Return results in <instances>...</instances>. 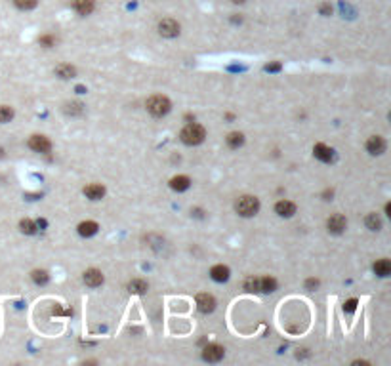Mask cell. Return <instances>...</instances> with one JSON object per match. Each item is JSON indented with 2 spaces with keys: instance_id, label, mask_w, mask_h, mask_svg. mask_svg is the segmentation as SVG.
I'll use <instances>...</instances> for the list:
<instances>
[{
  "instance_id": "cell-33",
  "label": "cell",
  "mask_w": 391,
  "mask_h": 366,
  "mask_svg": "<svg viewBox=\"0 0 391 366\" xmlns=\"http://www.w3.org/2000/svg\"><path fill=\"white\" fill-rule=\"evenodd\" d=\"M321 13H323V15H330V13H332V8H330L328 4H323V6H321Z\"/></svg>"
},
{
  "instance_id": "cell-18",
  "label": "cell",
  "mask_w": 391,
  "mask_h": 366,
  "mask_svg": "<svg viewBox=\"0 0 391 366\" xmlns=\"http://www.w3.org/2000/svg\"><path fill=\"white\" fill-rule=\"evenodd\" d=\"M78 233H80L82 237H92V235L98 233V223H96V221H82V223L78 225Z\"/></svg>"
},
{
  "instance_id": "cell-26",
  "label": "cell",
  "mask_w": 391,
  "mask_h": 366,
  "mask_svg": "<svg viewBox=\"0 0 391 366\" xmlns=\"http://www.w3.org/2000/svg\"><path fill=\"white\" fill-rule=\"evenodd\" d=\"M13 4H15L19 10H33L34 6L38 4V0H13Z\"/></svg>"
},
{
  "instance_id": "cell-3",
  "label": "cell",
  "mask_w": 391,
  "mask_h": 366,
  "mask_svg": "<svg viewBox=\"0 0 391 366\" xmlns=\"http://www.w3.org/2000/svg\"><path fill=\"white\" fill-rule=\"evenodd\" d=\"M147 111L153 117H164L170 111V101L164 96H153L147 99Z\"/></svg>"
},
{
  "instance_id": "cell-19",
  "label": "cell",
  "mask_w": 391,
  "mask_h": 366,
  "mask_svg": "<svg viewBox=\"0 0 391 366\" xmlns=\"http://www.w3.org/2000/svg\"><path fill=\"white\" fill-rule=\"evenodd\" d=\"M55 75L59 76V78H73L76 75V69L67 63H61L55 67Z\"/></svg>"
},
{
  "instance_id": "cell-24",
  "label": "cell",
  "mask_w": 391,
  "mask_h": 366,
  "mask_svg": "<svg viewBox=\"0 0 391 366\" xmlns=\"http://www.w3.org/2000/svg\"><path fill=\"white\" fill-rule=\"evenodd\" d=\"M11 119H13V109L8 107V105H2V107H0V122L6 124V122H10Z\"/></svg>"
},
{
  "instance_id": "cell-13",
  "label": "cell",
  "mask_w": 391,
  "mask_h": 366,
  "mask_svg": "<svg viewBox=\"0 0 391 366\" xmlns=\"http://www.w3.org/2000/svg\"><path fill=\"white\" fill-rule=\"evenodd\" d=\"M84 194H86L88 198H92V200H99V198H103L105 189L101 185H98V183H92V185L84 187Z\"/></svg>"
},
{
  "instance_id": "cell-8",
  "label": "cell",
  "mask_w": 391,
  "mask_h": 366,
  "mask_svg": "<svg viewBox=\"0 0 391 366\" xmlns=\"http://www.w3.org/2000/svg\"><path fill=\"white\" fill-rule=\"evenodd\" d=\"M326 225H328V231L330 233H342L344 229H346V217L342 214H334L328 217V221H326Z\"/></svg>"
},
{
  "instance_id": "cell-12",
  "label": "cell",
  "mask_w": 391,
  "mask_h": 366,
  "mask_svg": "<svg viewBox=\"0 0 391 366\" xmlns=\"http://www.w3.org/2000/svg\"><path fill=\"white\" fill-rule=\"evenodd\" d=\"M313 153H315V157L319 159V161L323 162H330L332 161V149L330 147H326L325 143H317L315 147H313Z\"/></svg>"
},
{
  "instance_id": "cell-5",
  "label": "cell",
  "mask_w": 391,
  "mask_h": 366,
  "mask_svg": "<svg viewBox=\"0 0 391 366\" xmlns=\"http://www.w3.org/2000/svg\"><path fill=\"white\" fill-rule=\"evenodd\" d=\"M223 353H225V349H223L221 345L210 344L208 347H204V351H202V359L208 361V363H217V361H221V359H223Z\"/></svg>"
},
{
  "instance_id": "cell-1",
  "label": "cell",
  "mask_w": 391,
  "mask_h": 366,
  "mask_svg": "<svg viewBox=\"0 0 391 366\" xmlns=\"http://www.w3.org/2000/svg\"><path fill=\"white\" fill-rule=\"evenodd\" d=\"M182 141L187 143V145H198V143H202L204 138H206V130L202 128L200 124H196V122H191V124H187L184 130H182Z\"/></svg>"
},
{
  "instance_id": "cell-9",
  "label": "cell",
  "mask_w": 391,
  "mask_h": 366,
  "mask_svg": "<svg viewBox=\"0 0 391 366\" xmlns=\"http://www.w3.org/2000/svg\"><path fill=\"white\" fill-rule=\"evenodd\" d=\"M367 149H369L370 155H382V153L386 151V141L380 136H372L367 141Z\"/></svg>"
},
{
  "instance_id": "cell-7",
  "label": "cell",
  "mask_w": 391,
  "mask_h": 366,
  "mask_svg": "<svg viewBox=\"0 0 391 366\" xmlns=\"http://www.w3.org/2000/svg\"><path fill=\"white\" fill-rule=\"evenodd\" d=\"M29 147L36 153H50L52 143H50L48 138H44V136H33V138L29 140Z\"/></svg>"
},
{
  "instance_id": "cell-27",
  "label": "cell",
  "mask_w": 391,
  "mask_h": 366,
  "mask_svg": "<svg viewBox=\"0 0 391 366\" xmlns=\"http://www.w3.org/2000/svg\"><path fill=\"white\" fill-rule=\"evenodd\" d=\"M33 280L36 282V284H46V282H48V273L42 271V269L33 271Z\"/></svg>"
},
{
  "instance_id": "cell-14",
  "label": "cell",
  "mask_w": 391,
  "mask_h": 366,
  "mask_svg": "<svg viewBox=\"0 0 391 366\" xmlns=\"http://www.w3.org/2000/svg\"><path fill=\"white\" fill-rule=\"evenodd\" d=\"M189 185H191V180L187 176H176L170 180V187L174 191H185V189H189Z\"/></svg>"
},
{
  "instance_id": "cell-35",
  "label": "cell",
  "mask_w": 391,
  "mask_h": 366,
  "mask_svg": "<svg viewBox=\"0 0 391 366\" xmlns=\"http://www.w3.org/2000/svg\"><path fill=\"white\" fill-rule=\"evenodd\" d=\"M233 2H237V4H242V2H244V0H233Z\"/></svg>"
},
{
  "instance_id": "cell-11",
  "label": "cell",
  "mask_w": 391,
  "mask_h": 366,
  "mask_svg": "<svg viewBox=\"0 0 391 366\" xmlns=\"http://www.w3.org/2000/svg\"><path fill=\"white\" fill-rule=\"evenodd\" d=\"M84 282H86L88 286H92V288L99 286V284L103 282V275H101V271H98V269H88L86 273H84Z\"/></svg>"
},
{
  "instance_id": "cell-21",
  "label": "cell",
  "mask_w": 391,
  "mask_h": 366,
  "mask_svg": "<svg viewBox=\"0 0 391 366\" xmlns=\"http://www.w3.org/2000/svg\"><path fill=\"white\" fill-rule=\"evenodd\" d=\"M242 143H244V136L240 132H231L227 136V145L231 149H239Z\"/></svg>"
},
{
  "instance_id": "cell-31",
  "label": "cell",
  "mask_w": 391,
  "mask_h": 366,
  "mask_svg": "<svg viewBox=\"0 0 391 366\" xmlns=\"http://www.w3.org/2000/svg\"><path fill=\"white\" fill-rule=\"evenodd\" d=\"M317 286H319V280L317 279H309L305 282V288H307V290H315Z\"/></svg>"
},
{
  "instance_id": "cell-28",
  "label": "cell",
  "mask_w": 391,
  "mask_h": 366,
  "mask_svg": "<svg viewBox=\"0 0 391 366\" xmlns=\"http://www.w3.org/2000/svg\"><path fill=\"white\" fill-rule=\"evenodd\" d=\"M244 290L258 292V279H254V277H248V279L244 280Z\"/></svg>"
},
{
  "instance_id": "cell-4",
  "label": "cell",
  "mask_w": 391,
  "mask_h": 366,
  "mask_svg": "<svg viewBox=\"0 0 391 366\" xmlns=\"http://www.w3.org/2000/svg\"><path fill=\"white\" fill-rule=\"evenodd\" d=\"M159 32L166 36V38H172V36H178L180 34V23L174 21V19H170V17H166L163 21L159 23Z\"/></svg>"
},
{
  "instance_id": "cell-10",
  "label": "cell",
  "mask_w": 391,
  "mask_h": 366,
  "mask_svg": "<svg viewBox=\"0 0 391 366\" xmlns=\"http://www.w3.org/2000/svg\"><path fill=\"white\" fill-rule=\"evenodd\" d=\"M275 212L281 215V217H290V215L296 214V204L290 202V200H279L275 204Z\"/></svg>"
},
{
  "instance_id": "cell-2",
  "label": "cell",
  "mask_w": 391,
  "mask_h": 366,
  "mask_svg": "<svg viewBox=\"0 0 391 366\" xmlns=\"http://www.w3.org/2000/svg\"><path fill=\"white\" fill-rule=\"evenodd\" d=\"M237 212L240 215H244V217H252V215L258 214V210H260V200L256 198V196H240L239 200H237Z\"/></svg>"
},
{
  "instance_id": "cell-6",
  "label": "cell",
  "mask_w": 391,
  "mask_h": 366,
  "mask_svg": "<svg viewBox=\"0 0 391 366\" xmlns=\"http://www.w3.org/2000/svg\"><path fill=\"white\" fill-rule=\"evenodd\" d=\"M196 307L200 313H212L216 307V300L210 294H198L196 296Z\"/></svg>"
},
{
  "instance_id": "cell-23",
  "label": "cell",
  "mask_w": 391,
  "mask_h": 366,
  "mask_svg": "<svg viewBox=\"0 0 391 366\" xmlns=\"http://www.w3.org/2000/svg\"><path fill=\"white\" fill-rule=\"evenodd\" d=\"M365 223H367V227H369V229H372V231H378V229H382V219L376 214H369V215H367Z\"/></svg>"
},
{
  "instance_id": "cell-32",
  "label": "cell",
  "mask_w": 391,
  "mask_h": 366,
  "mask_svg": "<svg viewBox=\"0 0 391 366\" xmlns=\"http://www.w3.org/2000/svg\"><path fill=\"white\" fill-rule=\"evenodd\" d=\"M69 113H82V105H80V103H73V105H69Z\"/></svg>"
},
{
  "instance_id": "cell-25",
  "label": "cell",
  "mask_w": 391,
  "mask_h": 366,
  "mask_svg": "<svg viewBox=\"0 0 391 366\" xmlns=\"http://www.w3.org/2000/svg\"><path fill=\"white\" fill-rule=\"evenodd\" d=\"M23 233H27V235H33L34 231H36V223H34L33 219H21V223H19Z\"/></svg>"
},
{
  "instance_id": "cell-30",
  "label": "cell",
  "mask_w": 391,
  "mask_h": 366,
  "mask_svg": "<svg viewBox=\"0 0 391 366\" xmlns=\"http://www.w3.org/2000/svg\"><path fill=\"white\" fill-rule=\"evenodd\" d=\"M40 44H44V46L50 48V46H54L55 44V38L54 36H42V38H40Z\"/></svg>"
},
{
  "instance_id": "cell-16",
  "label": "cell",
  "mask_w": 391,
  "mask_h": 366,
  "mask_svg": "<svg viewBox=\"0 0 391 366\" xmlns=\"http://www.w3.org/2000/svg\"><path fill=\"white\" fill-rule=\"evenodd\" d=\"M73 6H75V10L80 15H88V13H92V10H94V0H75Z\"/></svg>"
},
{
  "instance_id": "cell-17",
  "label": "cell",
  "mask_w": 391,
  "mask_h": 366,
  "mask_svg": "<svg viewBox=\"0 0 391 366\" xmlns=\"http://www.w3.org/2000/svg\"><path fill=\"white\" fill-rule=\"evenodd\" d=\"M210 275H212V279L216 282H225L229 279V269L225 265H214L212 271H210Z\"/></svg>"
},
{
  "instance_id": "cell-29",
  "label": "cell",
  "mask_w": 391,
  "mask_h": 366,
  "mask_svg": "<svg viewBox=\"0 0 391 366\" xmlns=\"http://www.w3.org/2000/svg\"><path fill=\"white\" fill-rule=\"evenodd\" d=\"M355 307H357V300H348V302L344 303V309L346 311H355Z\"/></svg>"
},
{
  "instance_id": "cell-22",
  "label": "cell",
  "mask_w": 391,
  "mask_h": 366,
  "mask_svg": "<svg viewBox=\"0 0 391 366\" xmlns=\"http://www.w3.org/2000/svg\"><path fill=\"white\" fill-rule=\"evenodd\" d=\"M128 288H130V292H134V294H143V292H147V282L142 279H134L128 284Z\"/></svg>"
},
{
  "instance_id": "cell-20",
  "label": "cell",
  "mask_w": 391,
  "mask_h": 366,
  "mask_svg": "<svg viewBox=\"0 0 391 366\" xmlns=\"http://www.w3.org/2000/svg\"><path fill=\"white\" fill-rule=\"evenodd\" d=\"M374 271H376L378 277H388L391 273L390 259H380V261H376V263H374Z\"/></svg>"
},
{
  "instance_id": "cell-34",
  "label": "cell",
  "mask_w": 391,
  "mask_h": 366,
  "mask_svg": "<svg viewBox=\"0 0 391 366\" xmlns=\"http://www.w3.org/2000/svg\"><path fill=\"white\" fill-rule=\"evenodd\" d=\"M279 69H281V65L279 63H271L265 67V71H279Z\"/></svg>"
},
{
  "instance_id": "cell-15",
  "label": "cell",
  "mask_w": 391,
  "mask_h": 366,
  "mask_svg": "<svg viewBox=\"0 0 391 366\" xmlns=\"http://www.w3.org/2000/svg\"><path fill=\"white\" fill-rule=\"evenodd\" d=\"M275 288H277V280L273 279V277H261V279H258V292L269 294Z\"/></svg>"
}]
</instances>
